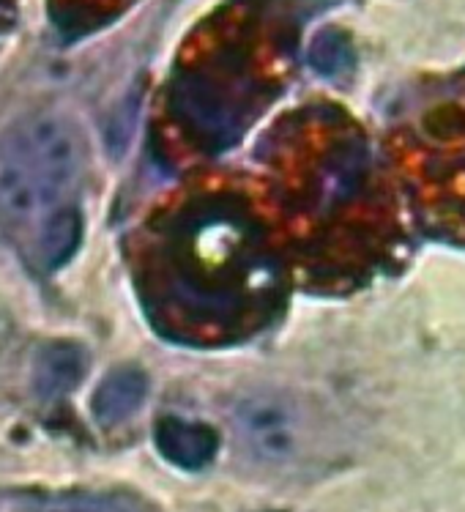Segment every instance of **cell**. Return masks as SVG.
Wrapping results in <instances>:
<instances>
[{
	"mask_svg": "<svg viewBox=\"0 0 465 512\" xmlns=\"http://www.w3.org/2000/svg\"><path fill=\"white\" fill-rule=\"evenodd\" d=\"M83 176V137L63 115H33L0 140V220L20 228L69 203Z\"/></svg>",
	"mask_w": 465,
	"mask_h": 512,
	"instance_id": "1",
	"label": "cell"
},
{
	"mask_svg": "<svg viewBox=\"0 0 465 512\" xmlns=\"http://www.w3.org/2000/svg\"><path fill=\"white\" fill-rule=\"evenodd\" d=\"M299 411L274 392H258L238 403L236 430L244 447L263 463H282L299 447Z\"/></svg>",
	"mask_w": 465,
	"mask_h": 512,
	"instance_id": "2",
	"label": "cell"
},
{
	"mask_svg": "<svg viewBox=\"0 0 465 512\" xmlns=\"http://www.w3.org/2000/svg\"><path fill=\"white\" fill-rule=\"evenodd\" d=\"M154 444L159 455L170 460L173 466L186 471L206 469L219 450L217 430L200 425V422H186L178 417H165L156 422Z\"/></svg>",
	"mask_w": 465,
	"mask_h": 512,
	"instance_id": "3",
	"label": "cell"
},
{
	"mask_svg": "<svg viewBox=\"0 0 465 512\" xmlns=\"http://www.w3.org/2000/svg\"><path fill=\"white\" fill-rule=\"evenodd\" d=\"M85 373V351L77 343H47L33 362V389L42 400H61Z\"/></svg>",
	"mask_w": 465,
	"mask_h": 512,
	"instance_id": "4",
	"label": "cell"
},
{
	"mask_svg": "<svg viewBox=\"0 0 465 512\" xmlns=\"http://www.w3.org/2000/svg\"><path fill=\"white\" fill-rule=\"evenodd\" d=\"M148 395V376L140 367H118L93 392V417L102 422L104 428L121 425L124 419L135 414L143 406Z\"/></svg>",
	"mask_w": 465,
	"mask_h": 512,
	"instance_id": "5",
	"label": "cell"
},
{
	"mask_svg": "<svg viewBox=\"0 0 465 512\" xmlns=\"http://www.w3.org/2000/svg\"><path fill=\"white\" fill-rule=\"evenodd\" d=\"M83 239V217L77 206H61L52 214H47L39 222V233H36V255L47 272L58 269L63 263L69 261L74 250L80 247Z\"/></svg>",
	"mask_w": 465,
	"mask_h": 512,
	"instance_id": "6",
	"label": "cell"
},
{
	"mask_svg": "<svg viewBox=\"0 0 465 512\" xmlns=\"http://www.w3.org/2000/svg\"><path fill=\"white\" fill-rule=\"evenodd\" d=\"M351 61L348 44L337 33H323L315 39L310 50V63L321 74H340Z\"/></svg>",
	"mask_w": 465,
	"mask_h": 512,
	"instance_id": "7",
	"label": "cell"
},
{
	"mask_svg": "<svg viewBox=\"0 0 465 512\" xmlns=\"http://www.w3.org/2000/svg\"><path fill=\"white\" fill-rule=\"evenodd\" d=\"M58 512H126L124 507H118L115 502H102V499H88V502H72L66 504Z\"/></svg>",
	"mask_w": 465,
	"mask_h": 512,
	"instance_id": "8",
	"label": "cell"
},
{
	"mask_svg": "<svg viewBox=\"0 0 465 512\" xmlns=\"http://www.w3.org/2000/svg\"><path fill=\"white\" fill-rule=\"evenodd\" d=\"M17 25V6L14 0H0V36L9 33Z\"/></svg>",
	"mask_w": 465,
	"mask_h": 512,
	"instance_id": "9",
	"label": "cell"
}]
</instances>
